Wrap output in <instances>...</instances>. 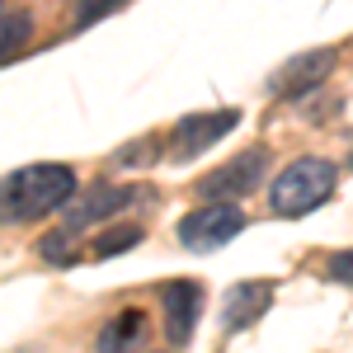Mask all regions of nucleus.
Instances as JSON below:
<instances>
[{
	"label": "nucleus",
	"mask_w": 353,
	"mask_h": 353,
	"mask_svg": "<svg viewBox=\"0 0 353 353\" xmlns=\"http://www.w3.org/2000/svg\"><path fill=\"white\" fill-rule=\"evenodd\" d=\"M71 193H76V170L71 165H52V161L19 165L0 184V217L10 226H24V221L57 212L61 203H71Z\"/></svg>",
	"instance_id": "obj_1"
},
{
	"label": "nucleus",
	"mask_w": 353,
	"mask_h": 353,
	"mask_svg": "<svg viewBox=\"0 0 353 353\" xmlns=\"http://www.w3.org/2000/svg\"><path fill=\"white\" fill-rule=\"evenodd\" d=\"M334 189H339V165L325 156H297L292 165H283V174H273L269 208L273 217H306L321 203H330Z\"/></svg>",
	"instance_id": "obj_2"
},
{
	"label": "nucleus",
	"mask_w": 353,
	"mask_h": 353,
	"mask_svg": "<svg viewBox=\"0 0 353 353\" xmlns=\"http://www.w3.org/2000/svg\"><path fill=\"white\" fill-rule=\"evenodd\" d=\"M269 146H245L236 151L226 165H217L208 179H198V198L203 203H231V198H245V193H254L264 179H269Z\"/></svg>",
	"instance_id": "obj_3"
},
{
	"label": "nucleus",
	"mask_w": 353,
	"mask_h": 353,
	"mask_svg": "<svg viewBox=\"0 0 353 353\" xmlns=\"http://www.w3.org/2000/svg\"><path fill=\"white\" fill-rule=\"evenodd\" d=\"M241 231H245V212L236 208V203H203V208H193L189 217L179 221L184 250H198V254L221 250L226 241H236Z\"/></svg>",
	"instance_id": "obj_4"
},
{
	"label": "nucleus",
	"mask_w": 353,
	"mask_h": 353,
	"mask_svg": "<svg viewBox=\"0 0 353 353\" xmlns=\"http://www.w3.org/2000/svg\"><path fill=\"white\" fill-rule=\"evenodd\" d=\"M236 123H241V113H236V109L184 113V118L174 123V132H170V161L184 165V161H193V156H203V151H208V146H217Z\"/></svg>",
	"instance_id": "obj_5"
},
{
	"label": "nucleus",
	"mask_w": 353,
	"mask_h": 353,
	"mask_svg": "<svg viewBox=\"0 0 353 353\" xmlns=\"http://www.w3.org/2000/svg\"><path fill=\"white\" fill-rule=\"evenodd\" d=\"M334 61H339V52H334V48H311V52H297L288 66H278V71L269 76V90H273V94H283V99H301V94H311V90H316V85L334 71Z\"/></svg>",
	"instance_id": "obj_6"
},
{
	"label": "nucleus",
	"mask_w": 353,
	"mask_h": 353,
	"mask_svg": "<svg viewBox=\"0 0 353 353\" xmlns=\"http://www.w3.org/2000/svg\"><path fill=\"white\" fill-rule=\"evenodd\" d=\"M161 301H165V334L174 349H184L198 330V311H203V288L193 278H174L161 288Z\"/></svg>",
	"instance_id": "obj_7"
},
{
	"label": "nucleus",
	"mask_w": 353,
	"mask_h": 353,
	"mask_svg": "<svg viewBox=\"0 0 353 353\" xmlns=\"http://www.w3.org/2000/svg\"><path fill=\"white\" fill-rule=\"evenodd\" d=\"M137 203V189L132 184H99V189H90L81 203H71L66 208V221H61V231L66 236H76L85 226H94V221H109L113 212H123V208H132Z\"/></svg>",
	"instance_id": "obj_8"
},
{
	"label": "nucleus",
	"mask_w": 353,
	"mask_h": 353,
	"mask_svg": "<svg viewBox=\"0 0 353 353\" xmlns=\"http://www.w3.org/2000/svg\"><path fill=\"white\" fill-rule=\"evenodd\" d=\"M269 301H273V283H236L231 292H226V306H221V325L231 330H245V325H254L264 311H269Z\"/></svg>",
	"instance_id": "obj_9"
},
{
	"label": "nucleus",
	"mask_w": 353,
	"mask_h": 353,
	"mask_svg": "<svg viewBox=\"0 0 353 353\" xmlns=\"http://www.w3.org/2000/svg\"><path fill=\"white\" fill-rule=\"evenodd\" d=\"M141 339H146V311H141V306H128V311H118L109 325L99 330L94 349L99 353H128V349H137Z\"/></svg>",
	"instance_id": "obj_10"
},
{
	"label": "nucleus",
	"mask_w": 353,
	"mask_h": 353,
	"mask_svg": "<svg viewBox=\"0 0 353 353\" xmlns=\"http://www.w3.org/2000/svg\"><path fill=\"white\" fill-rule=\"evenodd\" d=\"M141 221H113V226H104L94 241H90V254L94 259H113V254H123V250H132V245H141Z\"/></svg>",
	"instance_id": "obj_11"
},
{
	"label": "nucleus",
	"mask_w": 353,
	"mask_h": 353,
	"mask_svg": "<svg viewBox=\"0 0 353 353\" xmlns=\"http://www.w3.org/2000/svg\"><path fill=\"white\" fill-rule=\"evenodd\" d=\"M33 33V14L28 10H5V28H0V61H14V52Z\"/></svg>",
	"instance_id": "obj_12"
},
{
	"label": "nucleus",
	"mask_w": 353,
	"mask_h": 353,
	"mask_svg": "<svg viewBox=\"0 0 353 353\" xmlns=\"http://www.w3.org/2000/svg\"><path fill=\"white\" fill-rule=\"evenodd\" d=\"M118 5H128V0H81V5H76V24H90V19H104L109 10H118Z\"/></svg>",
	"instance_id": "obj_13"
},
{
	"label": "nucleus",
	"mask_w": 353,
	"mask_h": 353,
	"mask_svg": "<svg viewBox=\"0 0 353 353\" xmlns=\"http://www.w3.org/2000/svg\"><path fill=\"white\" fill-rule=\"evenodd\" d=\"M325 273L334 278V283H353V250H339V254H330Z\"/></svg>",
	"instance_id": "obj_14"
},
{
	"label": "nucleus",
	"mask_w": 353,
	"mask_h": 353,
	"mask_svg": "<svg viewBox=\"0 0 353 353\" xmlns=\"http://www.w3.org/2000/svg\"><path fill=\"white\" fill-rule=\"evenodd\" d=\"M349 161H353V156H349Z\"/></svg>",
	"instance_id": "obj_15"
}]
</instances>
